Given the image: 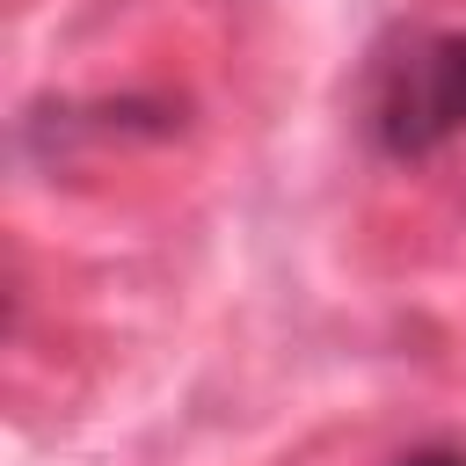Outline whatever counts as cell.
<instances>
[{
	"instance_id": "1",
	"label": "cell",
	"mask_w": 466,
	"mask_h": 466,
	"mask_svg": "<svg viewBox=\"0 0 466 466\" xmlns=\"http://www.w3.org/2000/svg\"><path fill=\"white\" fill-rule=\"evenodd\" d=\"M364 131L386 160H430L466 131V29H400L371 51Z\"/></svg>"
},
{
	"instance_id": "2",
	"label": "cell",
	"mask_w": 466,
	"mask_h": 466,
	"mask_svg": "<svg viewBox=\"0 0 466 466\" xmlns=\"http://www.w3.org/2000/svg\"><path fill=\"white\" fill-rule=\"evenodd\" d=\"M393 466H466V451H459V444H415V451H400Z\"/></svg>"
}]
</instances>
